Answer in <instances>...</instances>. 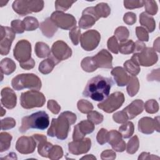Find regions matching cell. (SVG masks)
<instances>
[{"mask_svg":"<svg viewBox=\"0 0 160 160\" xmlns=\"http://www.w3.org/2000/svg\"><path fill=\"white\" fill-rule=\"evenodd\" d=\"M113 84L111 78L96 76L88 81L82 92V96L96 101H102L109 96Z\"/></svg>","mask_w":160,"mask_h":160,"instance_id":"cell-1","label":"cell"},{"mask_svg":"<svg viewBox=\"0 0 160 160\" xmlns=\"http://www.w3.org/2000/svg\"><path fill=\"white\" fill-rule=\"evenodd\" d=\"M76 116L72 112L64 111L58 118H52L50 128L47 134L51 137H56L58 139L64 140L67 138L70 126L74 124Z\"/></svg>","mask_w":160,"mask_h":160,"instance_id":"cell-2","label":"cell"},{"mask_svg":"<svg viewBox=\"0 0 160 160\" xmlns=\"http://www.w3.org/2000/svg\"><path fill=\"white\" fill-rule=\"evenodd\" d=\"M49 125V118L48 114L43 111H38L29 116L22 118L19 131L23 133L29 129L44 130Z\"/></svg>","mask_w":160,"mask_h":160,"instance_id":"cell-3","label":"cell"},{"mask_svg":"<svg viewBox=\"0 0 160 160\" xmlns=\"http://www.w3.org/2000/svg\"><path fill=\"white\" fill-rule=\"evenodd\" d=\"M11 85L16 91L28 88L32 90H39L42 83L38 76L32 73L21 74L15 76L11 81Z\"/></svg>","mask_w":160,"mask_h":160,"instance_id":"cell-4","label":"cell"},{"mask_svg":"<svg viewBox=\"0 0 160 160\" xmlns=\"http://www.w3.org/2000/svg\"><path fill=\"white\" fill-rule=\"evenodd\" d=\"M45 102L46 98L44 94L37 90H30L21 94V105L26 109L41 108L43 106Z\"/></svg>","mask_w":160,"mask_h":160,"instance_id":"cell-5","label":"cell"},{"mask_svg":"<svg viewBox=\"0 0 160 160\" xmlns=\"http://www.w3.org/2000/svg\"><path fill=\"white\" fill-rule=\"evenodd\" d=\"M139 66H151L157 62L158 57L152 48L145 47L138 52L134 53L131 59Z\"/></svg>","mask_w":160,"mask_h":160,"instance_id":"cell-6","label":"cell"},{"mask_svg":"<svg viewBox=\"0 0 160 160\" xmlns=\"http://www.w3.org/2000/svg\"><path fill=\"white\" fill-rule=\"evenodd\" d=\"M124 102V96L121 92H115L108 96L105 100L98 104V108L107 113H111L118 109Z\"/></svg>","mask_w":160,"mask_h":160,"instance_id":"cell-7","label":"cell"},{"mask_svg":"<svg viewBox=\"0 0 160 160\" xmlns=\"http://www.w3.org/2000/svg\"><path fill=\"white\" fill-rule=\"evenodd\" d=\"M50 18L58 28L65 30L74 28L76 24V19L72 14H66L61 11L53 12Z\"/></svg>","mask_w":160,"mask_h":160,"instance_id":"cell-8","label":"cell"},{"mask_svg":"<svg viewBox=\"0 0 160 160\" xmlns=\"http://www.w3.org/2000/svg\"><path fill=\"white\" fill-rule=\"evenodd\" d=\"M101 41L100 33L96 30H88L81 35L80 42L82 49L87 51L95 49Z\"/></svg>","mask_w":160,"mask_h":160,"instance_id":"cell-9","label":"cell"},{"mask_svg":"<svg viewBox=\"0 0 160 160\" xmlns=\"http://www.w3.org/2000/svg\"><path fill=\"white\" fill-rule=\"evenodd\" d=\"M14 58L19 62H24L31 59V45L25 39L20 40L17 42L13 50Z\"/></svg>","mask_w":160,"mask_h":160,"instance_id":"cell-10","label":"cell"},{"mask_svg":"<svg viewBox=\"0 0 160 160\" xmlns=\"http://www.w3.org/2000/svg\"><path fill=\"white\" fill-rule=\"evenodd\" d=\"M15 37L16 33L11 28L1 26L0 53L2 56L7 55L9 53Z\"/></svg>","mask_w":160,"mask_h":160,"instance_id":"cell-11","label":"cell"},{"mask_svg":"<svg viewBox=\"0 0 160 160\" xmlns=\"http://www.w3.org/2000/svg\"><path fill=\"white\" fill-rule=\"evenodd\" d=\"M51 56L59 63L60 61L66 60L72 55V50L68 45L62 41H57L53 43L51 48Z\"/></svg>","mask_w":160,"mask_h":160,"instance_id":"cell-12","label":"cell"},{"mask_svg":"<svg viewBox=\"0 0 160 160\" xmlns=\"http://www.w3.org/2000/svg\"><path fill=\"white\" fill-rule=\"evenodd\" d=\"M159 116L154 119L149 117H144L138 122V130L139 132L146 134H152L154 130L159 132Z\"/></svg>","mask_w":160,"mask_h":160,"instance_id":"cell-13","label":"cell"},{"mask_svg":"<svg viewBox=\"0 0 160 160\" xmlns=\"http://www.w3.org/2000/svg\"><path fill=\"white\" fill-rule=\"evenodd\" d=\"M36 147V142L33 136H21L18 138L16 144V150L22 154L32 153Z\"/></svg>","mask_w":160,"mask_h":160,"instance_id":"cell-14","label":"cell"},{"mask_svg":"<svg viewBox=\"0 0 160 160\" xmlns=\"http://www.w3.org/2000/svg\"><path fill=\"white\" fill-rule=\"evenodd\" d=\"M91 58L96 69L98 68L111 69L112 68V56L106 49H101L96 55L91 57Z\"/></svg>","mask_w":160,"mask_h":160,"instance_id":"cell-15","label":"cell"},{"mask_svg":"<svg viewBox=\"0 0 160 160\" xmlns=\"http://www.w3.org/2000/svg\"><path fill=\"white\" fill-rule=\"evenodd\" d=\"M94 128V124L88 119L81 121L74 126L72 134L73 140L77 141L83 139L86 134L92 132Z\"/></svg>","mask_w":160,"mask_h":160,"instance_id":"cell-16","label":"cell"},{"mask_svg":"<svg viewBox=\"0 0 160 160\" xmlns=\"http://www.w3.org/2000/svg\"><path fill=\"white\" fill-rule=\"evenodd\" d=\"M99 19L97 16L94 7H88L84 9L82 16L79 21V27L82 29H88L92 27Z\"/></svg>","mask_w":160,"mask_h":160,"instance_id":"cell-17","label":"cell"},{"mask_svg":"<svg viewBox=\"0 0 160 160\" xmlns=\"http://www.w3.org/2000/svg\"><path fill=\"white\" fill-rule=\"evenodd\" d=\"M91 146V141L89 138H83L80 140L73 141L68 144L69 151L74 155H79L89 151Z\"/></svg>","mask_w":160,"mask_h":160,"instance_id":"cell-18","label":"cell"},{"mask_svg":"<svg viewBox=\"0 0 160 160\" xmlns=\"http://www.w3.org/2000/svg\"><path fill=\"white\" fill-rule=\"evenodd\" d=\"M122 135L119 131L111 130L108 133V142L112 148L118 152H123L126 149V142L122 139Z\"/></svg>","mask_w":160,"mask_h":160,"instance_id":"cell-19","label":"cell"},{"mask_svg":"<svg viewBox=\"0 0 160 160\" xmlns=\"http://www.w3.org/2000/svg\"><path fill=\"white\" fill-rule=\"evenodd\" d=\"M144 110V102L141 99H136L122 111L127 120L132 119L141 114Z\"/></svg>","mask_w":160,"mask_h":160,"instance_id":"cell-20","label":"cell"},{"mask_svg":"<svg viewBox=\"0 0 160 160\" xmlns=\"http://www.w3.org/2000/svg\"><path fill=\"white\" fill-rule=\"evenodd\" d=\"M1 104L7 109H11L16 105L17 97L15 92L11 88L6 87L1 91Z\"/></svg>","mask_w":160,"mask_h":160,"instance_id":"cell-21","label":"cell"},{"mask_svg":"<svg viewBox=\"0 0 160 160\" xmlns=\"http://www.w3.org/2000/svg\"><path fill=\"white\" fill-rule=\"evenodd\" d=\"M34 139L38 142V152L42 157L48 158L49 152L52 147V144L49 142H47L46 136L42 134H33L32 136Z\"/></svg>","mask_w":160,"mask_h":160,"instance_id":"cell-22","label":"cell"},{"mask_svg":"<svg viewBox=\"0 0 160 160\" xmlns=\"http://www.w3.org/2000/svg\"><path fill=\"white\" fill-rule=\"evenodd\" d=\"M12 6L14 11L21 16L32 12L31 1H15L13 2Z\"/></svg>","mask_w":160,"mask_h":160,"instance_id":"cell-23","label":"cell"},{"mask_svg":"<svg viewBox=\"0 0 160 160\" xmlns=\"http://www.w3.org/2000/svg\"><path fill=\"white\" fill-rule=\"evenodd\" d=\"M111 73L114 76L115 82L118 86L122 87L127 85L129 80V76L122 67L118 66L113 68Z\"/></svg>","mask_w":160,"mask_h":160,"instance_id":"cell-24","label":"cell"},{"mask_svg":"<svg viewBox=\"0 0 160 160\" xmlns=\"http://www.w3.org/2000/svg\"><path fill=\"white\" fill-rule=\"evenodd\" d=\"M40 29L44 36L47 38H52L58 30V27L51 21L50 18H47L41 22Z\"/></svg>","mask_w":160,"mask_h":160,"instance_id":"cell-25","label":"cell"},{"mask_svg":"<svg viewBox=\"0 0 160 160\" xmlns=\"http://www.w3.org/2000/svg\"><path fill=\"white\" fill-rule=\"evenodd\" d=\"M57 64H58V61L51 54L49 58L46 59L40 62L38 68L39 71L43 74H48L52 71Z\"/></svg>","mask_w":160,"mask_h":160,"instance_id":"cell-26","label":"cell"},{"mask_svg":"<svg viewBox=\"0 0 160 160\" xmlns=\"http://www.w3.org/2000/svg\"><path fill=\"white\" fill-rule=\"evenodd\" d=\"M139 22L141 26L145 27L149 32H153L156 28V22L154 18L146 12H142L140 14Z\"/></svg>","mask_w":160,"mask_h":160,"instance_id":"cell-27","label":"cell"},{"mask_svg":"<svg viewBox=\"0 0 160 160\" xmlns=\"http://www.w3.org/2000/svg\"><path fill=\"white\" fill-rule=\"evenodd\" d=\"M0 66L1 72L6 75H9L12 73L16 68L15 62L11 59L8 58H4L1 60Z\"/></svg>","mask_w":160,"mask_h":160,"instance_id":"cell-28","label":"cell"},{"mask_svg":"<svg viewBox=\"0 0 160 160\" xmlns=\"http://www.w3.org/2000/svg\"><path fill=\"white\" fill-rule=\"evenodd\" d=\"M35 53L39 58L49 57L51 54V50L48 45L42 42H38L35 45Z\"/></svg>","mask_w":160,"mask_h":160,"instance_id":"cell-29","label":"cell"},{"mask_svg":"<svg viewBox=\"0 0 160 160\" xmlns=\"http://www.w3.org/2000/svg\"><path fill=\"white\" fill-rule=\"evenodd\" d=\"M139 89V82L138 79L134 76H129L128 82L127 84V92L129 96H134Z\"/></svg>","mask_w":160,"mask_h":160,"instance_id":"cell-30","label":"cell"},{"mask_svg":"<svg viewBox=\"0 0 160 160\" xmlns=\"http://www.w3.org/2000/svg\"><path fill=\"white\" fill-rule=\"evenodd\" d=\"M135 42L131 40H126L119 44V51L123 54H129L134 52Z\"/></svg>","mask_w":160,"mask_h":160,"instance_id":"cell-31","label":"cell"},{"mask_svg":"<svg viewBox=\"0 0 160 160\" xmlns=\"http://www.w3.org/2000/svg\"><path fill=\"white\" fill-rule=\"evenodd\" d=\"M134 130V124L131 121L123 123V124L119 128V132L122 135V137L125 139L129 138L133 134Z\"/></svg>","mask_w":160,"mask_h":160,"instance_id":"cell-32","label":"cell"},{"mask_svg":"<svg viewBox=\"0 0 160 160\" xmlns=\"http://www.w3.org/2000/svg\"><path fill=\"white\" fill-rule=\"evenodd\" d=\"M124 70L128 72L131 76H136L141 71L139 65L132 59H129L124 63Z\"/></svg>","mask_w":160,"mask_h":160,"instance_id":"cell-33","label":"cell"},{"mask_svg":"<svg viewBox=\"0 0 160 160\" xmlns=\"http://www.w3.org/2000/svg\"><path fill=\"white\" fill-rule=\"evenodd\" d=\"M95 12L97 16L100 18H107L111 13V9L108 4L104 2L98 4L94 7Z\"/></svg>","mask_w":160,"mask_h":160,"instance_id":"cell-34","label":"cell"},{"mask_svg":"<svg viewBox=\"0 0 160 160\" xmlns=\"http://www.w3.org/2000/svg\"><path fill=\"white\" fill-rule=\"evenodd\" d=\"M22 22L25 28V31H34L39 28V24L38 19L32 16H27L26 17Z\"/></svg>","mask_w":160,"mask_h":160,"instance_id":"cell-35","label":"cell"},{"mask_svg":"<svg viewBox=\"0 0 160 160\" xmlns=\"http://www.w3.org/2000/svg\"><path fill=\"white\" fill-rule=\"evenodd\" d=\"M12 136L8 132H1L0 134V152H2L9 149L11 146Z\"/></svg>","mask_w":160,"mask_h":160,"instance_id":"cell-36","label":"cell"},{"mask_svg":"<svg viewBox=\"0 0 160 160\" xmlns=\"http://www.w3.org/2000/svg\"><path fill=\"white\" fill-rule=\"evenodd\" d=\"M129 34V32L128 29L124 26L118 27L114 31V36L117 40L119 41L120 42H122L128 40Z\"/></svg>","mask_w":160,"mask_h":160,"instance_id":"cell-37","label":"cell"},{"mask_svg":"<svg viewBox=\"0 0 160 160\" xmlns=\"http://www.w3.org/2000/svg\"><path fill=\"white\" fill-rule=\"evenodd\" d=\"M139 139L136 135L134 136L132 138H131L127 144V149L126 151L128 154H134L139 148Z\"/></svg>","mask_w":160,"mask_h":160,"instance_id":"cell-38","label":"cell"},{"mask_svg":"<svg viewBox=\"0 0 160 160\" xmlns=\"http://www.w3.org/2000/svg\"><path fill=\"white\" fill-rule=\"evenodd\" d=\"M78 109L80 112L84 114L89 113L93 109V106L91 102L87 100L81 99L78 102Z\"/></svg>","mask_w":160,"mask_h":160,"instance_id":"cell-39","label":"cell"},{"mask_svg":"<svg viewBox=\"0 0 160 160\" xmlns=\"http://www.w3.org/2000/svg\"><path fill=\"white\" fill-rule=\"evenodd\" d=\"M81 66L84 71L88 72H93L97 69L93 64L91 57H86L84 58L81 62Z\"/></svg>","mask_w":160,"mask_h":160,"instance_id":"cell-40","label":"cell"},{"mask_svg":"<svg viewBox=\"0 0 160 160\" xmlns=\"http://www.w3.org/2000/svg\"><path fill=\"white\" fill-rule=\"evenodd\" d=\"M62 156H63V151L62 148L58 145H55V146H52V148L51 149L49 152L48 158L52 160L59 159L61 158Z\"/></svg>","mask_w":160,"mask_h":160,"instance_id":"cell-41","label":"cell"},{"mask_svg":"<svg viewBox=\"0 0 160 160\" xmlns=\"http://www.w3.org/2000/svg\"><path fill=\"white\" fill-rule=\"evenodd\" d=\"M144 108L146 111L149 114H154L158 111L159 105L157 101L154 99H149L144 104Z\"/></svg>","mask_w":160,"mask_h":160,"instance_id":"cell-42","label":"cell"},{"mask_svg":"<svg viewBox=\"0 0 160 160\" xmlns=\"http://www.w3.org/2000/svg\"><path fill=\"white\" fill-rule=\"evenodd\" d=\"M76 1H56L55 8L56 11L61 12L66 11Z\"/></svg>","mask_w":160,"mask_h":160,"instance_id":"cell-43","label":"cell"},{"mask_svg":"<svg viewBox=\"0 0 160 160\" xmlns=\"http://www.w3.org/2000/svg\"><path fill=\"white\" fill-rule=\"evenodd\" d=\"M146 12L149 15H155L158 12V6L154 1H145L144 2Z\"/></svg>","mask_w":160,"mask_h":160,"instance_id":"cell-44","label":"cell"},{"mask_svg":"<svg viewBox=\"0 0 160 160\" xmlns=\"http://www.w3.org/2000/svg\"><path fill=\"white\" fill-rule=\"evenodd\" d=\"M88 119L94 124H98L102 122L103 116L96 111H91L88 113Z\"/></svg>","mask_w":160,"mask_h":160,"instance_id":"cell-45","label":"cell"},{"mask_svg":"<svg viewBox=\"0 0 160 160\" xmlns=\"http://www.w3.org/2000/svg\"><path fill=\"white\" fill-rule=\"evenodd\" d=\"M69 38L74 45L77 46L80 41L81 30L78 26L73 28L69 32Z\"/></svg>","mask_w":160,"mask_h":160,"instance_id":"cell-46","label":"cell"},{"mask_svg":"<svg viewBox=\"0 0 160 160\" xmlns=\"http://www.w3.org/2000/svg\"><path fill=\"white\" fill-rule=\"evenodd\" d=\"M11 28L15 32V33L21 34L23 33L25 31V28L24 26V24L22 21H20L19 19L13 20L11 22Z\"/></svg>","mask_w":160,"mask_h":160,"instance_id":"cell-47","label":"cell"},{"mask_svg":"<svg viewBox=\"0 0 160 160\" xmlns=\"http://www.w3.org/2000/svg\"><path fill=\"white\" fill-rule=\"evenodd\" d=\"M107 44L108 48L110 51L114 54H118L119 52V44L118 43V40L114 36L109 38Z\"/></svg>","mask_w":160,"mask_h":160,"instance_id":"cell-48","label":"cell"},{"mask_svg":"<svg viewBox=\"0 0 160 160\" xmlns=\"http://www.w3.org/2000/svg\"><path fill=\"white\" fill-rule=\"evenodd\" d=\"M16 126V121L12 118H6L1 121V128L2 130H8Z\"/></svg>","mask_w":160,"mask_h":160,"instance_id":"cell-49","label":"cell"},{"mask_svg":"<svg viewBox=\"0 0 160 160\" xmlns=\"http://www.w3.org/2000/svg\"><path fill=\"white\" fill-rule=\"evenodd\" d=\"M136 36L140 41H148L149 35L146 29L142 27H136Z\"/></svg>","mask_w":160,"mask_h":160,"instance_id":"cell-50","label":"cell"},{"mask_svg":"<svg viewBox=\"0 0 160 160\" xmlns=\"http://www.w3.org/2000/svg\"><path fill=\"white\" fill-rule=\"evenodd\" d=\"M144 1H124V6L126 9H132L142 8L144 6Z\"/></svg>","mask_w":160,"mask_h":160,"instance_id":"cell-51","label":"cell"},{"mask_svg":"<svg viewBox=\"0 0 160 160\" xmlns=\"http://www.w3.org/2000/svg\"><path fill=\"white\" fill-rule=\"evenodd\" d=\"M108 131L104 128L101 129L98 132L96 139L100 145H103L108 142Z\"/></svg>","mask_w":160,"mask_h":160,"instance_id":"cell-52","label":"cell"},{"mask_svg":"<svg viewBox=\"0 0 160 160\" xmlns=\"http://www.w3.org/2000/svg\"><path fill=\"white\" fill-rule=\"evenodd\" d=\"M47 107L48 109H49V111H51L54 114H58L61 109V106L58 104V102L56 101L53 99L48 101Z\"/></svg>","mask_w":160,"mask_h":160,"instance_id":"cell-53","label":"cell"},{"mask_svg":"<svg viewBox=\"0 0 160 160\" xmlns=\"http://www.w3.org/2000/svg\"><path fill=\"white\" fill-rule=\"evenodd\" d=\"M123 20L126 24L128 25H132L136 21V16L132 12H128L124 14Z\"/></svg>","mask_w":160,"mask_h":160,"instance_id":"cell-54","label":"cell"},{"mask_svg":"<svg viewBox=\"0 0 160 160\" xmlns=\"http://www.w3.org/2000/svg\"><path fill=\"white\" fill-rule=\"evenodd\" d=\"M112 118L114 119V121L117 122V123H124L128 121L124 112H122V111H118L117 112H116L115 114H113L112 116Z\"/></svg>","mask_w":160,"mask_h":160,"instance_id":"cell-55","label":"cell"},{"mask_svg":"<svg viewBox=\"0 0 160 160\" xmlns=\"http://www.w3.org/2000/svg\"><path fill=\"white\" fill-rule=\"evenodd\" d=\"M116 157V153L109 149H107L106 151H104L101 155V158L102 159H114Z\"/></svg>","mask_w":160,"mask_h":160,"instance_id":"cell-56","label":"cell"},{"mask_svg":"<svg viewBox=\"0 0 160 160\" xmlns=\"http://www.w3.org/2000/svg\"><path fill=\"white\" fill-rule=\"evenodd\" d=\"M19 66L24 69L29 70L31 69H32L34 67L35 62H34V59L32 58H31L30 60H29L26 62L19 63Z\"/></svg>","mask_w":160,"mask_h":160,"instance_id":"cell-57","label":"cell"},{"mask_svg":"<svg viewBox=\"0 0 160 160\" xmlns=\"http://www.w3.org/2000/svg\"><path fill=\"white\" fill-rule=\"evenodd\" d=\"M91 158L94 159H96V158L95 157H94L92 154H88L87 156H84V157H82L81 159H91Z\"/></svg>","mask_w":160,"mask_h":160,"instance_id":"cell-58","label":"cell"},{"mask_svg":"<svg viewBox=\"0 0 160 160\" xmlns=\"http://www.w3.org/2000/svg\"><path fill=\"white\" fill-rule=\"evenodd\" d=\"M1 116L2 117V116H4V114H6V111H4V109H3V108H2V106L1 107Z\"/></svg>","mask_w":160,"mask_h":160,"instance_id":"cell-59","label":"cell"}]
</instances>
